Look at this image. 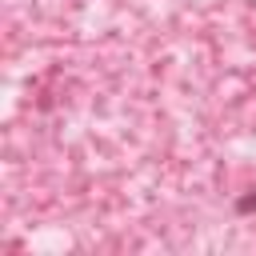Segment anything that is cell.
<instances>
[{"mask_svg": "<svg viewBox=\"0 0 256 256\" xmlns=\"http://www.w3.org/2000/svg\"><path fill=\"white\" fill-rule=\"evenodd\" d=\"M240 212H256V196H244L240 200Z\"/></svg>", "mask_w": 256, "mask_h": 256, "instance_id": "1", "label": "cell"}]
</instances>
